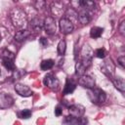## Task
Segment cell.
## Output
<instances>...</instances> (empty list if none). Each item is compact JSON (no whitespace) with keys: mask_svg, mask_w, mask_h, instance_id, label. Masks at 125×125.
Returning <instances> with one entry per match:
<instances>
[{"mask_svg":"<svg viewBox=\"0 0 125 125\" xmlns=\"http://www.w3.org/2000/svg\"><path fill=\"white\" fill-rule=\"evenodd\" d=\"M10 19L12 21V23L15 27H17L19 30L25 29V26L27 25V18L25 13L19 8H15L10 13Z\"/></svg>","mask_w":125,"mask_h":125,"instance_id":"obj_1","label":"cell"},{"mask_svg":"<svg viewBox=\"0 0 125 125\" xmlns=\"http://www.w3.org/2000/svg\"><path fill=\"white\" fill-rule=\"evenodd\" d=\"M92 58H93V50L89 46V44H84L80 51V61L79 62L82 63L87 69L92 63Z\"/></svg>","mask_w":125,"mask_h":125,"instance_id":"obj_2","label":"cell"},{"mask_svg":"<svg viewBox=\"0 0 125 125\" xmlns=\"http://www.w3.org/2000/svg\"><path fill=\"white\" fill-rule=\"evenodd\" d=\"M88 96L92 101V103H95V104H104L106 100L105 92L99 88L90 89L88 92Z\"/></svg>","mask_w":125,"mask_h":125,"instance_id":"obj_3","label":"cell"},{"mask_svg":"<svg viewBox=\"0 0 125 125\" xmlns=\"http://www.w3.org/2000/svg\"><path fill=\"white\" fill-rule=\"evenodd\" d=\"M43 27L45 29V32L49 35H53L57 31V24H56V19L53 17H47L43 21Z\"/></svg>","mask_w":125,"mask_h":125,"instance_id":"obj_4","label":"cell"},{"mask_svg":"<svg viewBox=\"0 0 125 125\" xmlns=\"http://www.w3.org/2000/svg\"><path fill=\"white\" fill-rule=\"evenodd\" d=\"M59 26H60V30L62 34H68V33L72 32L74 29L73 22L69 19H66V18H62L60 20Z\"/></svg>","mask_w":125,"mask_h":125,"instance_id":"obj_5","label":"cell"},{"mask_svg":"<svg viewBox=\"0 0 125 125\" xmlns=\"http://www.w3.org/2000/svg\"><path fill=\"white\" fill-rule=\"evenodd\" d=\"M43 83L45 86H47L48 88H50L53 91H58L60 88V81L59 79L52 75V74H47L44 79H43Z\"/></svg>","mask_w":125,"mask_h":125,"instance_id":"obj_6","label":"cell"},{"mask_svg":"<svg viewBox=\"0 0 125 125\" xmlns=\"http://www.w3.org/2000/svg\"><path fill=\"white\" fill-rule=\"evenodd\" d=\"M78 84L84 88H87V89H93L95 88V79L92 77V76H89V75H82L79 77V80H78Z\"/></svg>","mask_w":125,"mask_h":125,"instance_id":"obj_7","label":"cell"},{"mask_svg":"<svg viewBox=\"0 0 125 125\" xmlns=\"http://www.w3.org/2000/svg\"><path fill=\"white\" fill-rule=\"evenodd\" d=\"M14 104V99L12 96L6 93H0V108L6 109Z\"/></svg>","mask_w":125,"mask_h":125,"instance_id":"obj_8","label":"cell"},{"mask_svg":"<svg viewBox=\"0 0 125 125\" xmlns=\"http://www.w3.org/2000/svg\"><path fill=\"white\" fill-rule=\"evenodd\" d=\"M68 111H69V114L75 118H79V117H82L84 112H85V107L81 104H71L69 107H68Z\"/></svg>","mask_w":125,"mask_h":125,"instance_id":"obj_9","label":"cell"},{"mask_svg":"<svg viewBox=\"0 0 125 125\" xmlns=\"http://www.w3.org/2000/svg\"><path fill=\"white\" fill-rule=\"evenodd\" d=\"M15 91L21 97H30L32 95V91L31 89L21 83H18L15 85Z\"/></svg>","mask_w":125,"mask_h":125,"instance_id":"obj_10","label":"cell"},{"mask_svg":"<svg viewBox=\"0 0 125 125\" xmlns=\"http://www.w3.org/2000/svg\"><path fill=\"white\" fill-rule=\"evenodd\" d=\"M101 70H102L107 77H110L111 79L113 78L114 65L111 63L110 61H105V62H104V63L101 65Z\"/></svg>","mask_w":125,"mask_h":125,"instance_id":"obj_11","label":"cell"},{"mask_svg":"<svg viewBox=\"0 0 125 125\" xmlns=\"http://www.w3.org/2000/svg\"><path fill=\"white\" fill-rule=\"evenodd\" d=\"M77 21L81 24H87L91 21V15L90 12L84 10V9H79L77 13Z\"/></svg>","mask_w":125,"mask_h":125,"instance_id":"obj_12","label":"cell"},{"mask_svg":"<svg viewBox=\"0 0 125 125\" xmlns=\"http://www.w3.org/2000/svg\"><path fill=\"white\" fill-rule=\"evenodd\" d=\"M51 12H52V14L55 17H62L63 15V12H64L63 5L61 2H54V3H52Z\"/></svg>","mask_w":125,"mask_h":125,"instance_id":"obj_13","label":"cell"},{"mask_svg":"<svg viewBox=\"0 0 125 125\" xmlns=\"http://www.w3.org/2000/svg\"><path fill=\"white\" fill-rule=\"evenodd\" d=\"M111 80H112V83L115 86V88L118 91H120L121 93H124V91H125V81H124V79L122 77H113Z\"/></svg>","mask_w":125,"mask_h":125,"instance_id":"obj_14","label":"cell"},{"mask_svg":"<svg viewBox=\"0 0 125 125\" xmlns=\"http://www.w3.org/2000/svg\"><path fill=\"white\" fill-rule=\"evenodd\" d=\"M76 88V84L69 78L66 79V82H65V85H64V88H63V95H68V94H71L73 93V91L75 90Z\"/></svg>","mask_w":125,"mask_h":125,"instance_id":"obj_15","label":"cell"},{"mask_svg":"<svg viewBox=\"0 0 125 125\" xmlns=\"http://www.w3.org/2000/svg\"><path fill=\"white\" fill-rule=\"evenodd\" d=\"M30 27L32 28L33 31L39 32L43 28V21L41 19H39V18H34L30 21Z\"/></svg>","mask_w":125,"mask_h":125,"instance_id":"obj_16","label":"cell"},{"mask_svg":"<svg viewBox=\"0 0 125 125\" xmlns=\"http://www.w3.org/2000/svg\"><path fill=\"white\" fill-rule=\"evenodd\" d=\"M29 35V32L26 30V29H21V30H18L15 34V40L18 41V42H21L23 41L24 39H26Z\"/></svg>","mask_w":125,"mask_h":125,"instance_id":"obj_17","label":"cell"},{"mask_svg":"<svg viewBox=\"0 0 125 125\" xmlns=\"http://www.w3.org/2000/svg\"><path fill=\"white\" fill-rule=\"evenodd\" d=\"M103 32H104V28H103V27L94 26V27H92L91 30H90V36H91V38L97 39V38L101 37V35L103 34Z\"/></svg>","mask_w":125,"mask_h":125,"instance_id":"obj_18","label":"cell"},{"mask_svg":"<svg viewBox=\"0 0 125 125\" xmlns=\"http://www.w3.org/2000/svg\"><path fill=\"white\" fill-rule=\"evenodd\" d=\"M54 64H55V62H54V61L51 60V59L43 60V61L41 62V63H40V67H41L42 70H49V69H51V68L54 66Z\"/></svg>","mask_w":125,"mask_h":125,"instance_id":"obj_19","label":"cell"},{"mask_svg":"<svg viewBox=\"0 0 125 125\" xmlns=\"http://www.w3.org/2000/svg\"><path fill=\"white\" fill-rule=\"evenodd\" d=\"M86 70H87V68H86L82 63H80L79 62H76V64H75V74H76L77 76L80 77V76H82V75H85Z\"/></svg>","mask_w":125,"mask_h":125,"instance_id":"obj_20","label":"cell"},{"mask_svg":"<svg viewBox=\"0 0 125 125\" xmlns=\"http://www.w3.org/2000/svg\"><path fill=\"white\" fill-rule=\"evenodd\" d=\"M2 64L5 66L6 69L14 71L16 70V66L14 63V61H10V60H6V59H2Z\"/></svg>","mask_w":125,"mask_h":125,"instance_id":"obj_21","label":"cell"},{"mask_svg":"<svg viewBox=\"0 0 125 125\" xmlns=\"http://www.w3.org/2000/svg\"><path fill=\"white\" fill-rule=\"evenodd\" d=\"M65 50H66V43L63 39H62L58 44V54L60 56H63L65 54Z\"/></svg>","mask_w":125,"mask_h":125,"instance_id":"obj_22","label":"cell"},{"mask_svg":"<svg viewBox=\"0 0 125 125\" xmlns=\"http://www.w3.org/2000/svg\"><path fill=\"white\" fill-rule=\"evenodd\" d=\"M2 59H6V60H10V61H14L15 59V54L13 52H11L8 49H4L2 51Z\"/></svg>","mask_w":125,"mask_h":125,"instance_id":"obj_23","label":"cell"},{"mask_svg":"<svg viewBox=\"0 0 125 125\" xmlns=\"http://www.w3.org/2000/svg\"><path fill=\"white\" fill-rule=\"evenodd\" d=\"M19 116L23 119H28L31 116V111L29 109H22L21 111L19 112Z\"/></svg>","mask_w":125,"mask_h":125,"instance_id":"obj_24","label":"cell"},{"mask_svg":"<svg viewBox=\"0 0 125 125\" xmlns=\"http://www.w3.org/2000/svg\"><path fill=\"white\" fill-rule=\"evenodd\" d=\"M76 122H77V118L69 115V116H66L64 118V123H66L67 125H76Z\"/></svg>","mask_w":125,"mask_h":125,"instance_id":"obj_25","label":"cell"},{"mask_svg":"<svg viewBox=\"0 0 125 125\" xmlns=\"http://www.w3.org/2000/svg\"><path fill=\"white\" fill-rule=\"evenodd\" d=\"M95 55H96V57L99 58V59H104V58L105 57V50H104V48H99V49L96 50Z\"/></svg>","mask_w":125,"mask_h":125,"instance_id":"obj_26","label":"cell"},{"mask_svg":"<svg viewBox=\"0 0 125 125\" xmlns=\"http://www.w3.org/2000/svg\"><path fill=\"white\" fill-rule=\"evenodd\" d=\"M45 5H46V2L43 1V0H38V1H36V2L34 3V6H35V8H36L37 10H42V9H44V8H45Z\"/></svg>","mask_w":125,"mask_h":125,"instance_id":"obj_27","label":"cell"},{"mask_svg":"<svg viewBox=\"0 0 125 125\" xmlns=\"http://www.w3.org/2000/svg\"><path fill=\"white\" fill-rule=\"evenodd\" d=\"M88 124V120L86 117H79L77 118V122L76 125H87Z\"/></svg>","mask_w":125,"mask_h":125,"instance_id":"obj_28","label":"cell"},{"mask_svg":"<svg viewBox=\"0 0 125 125\" xmlns=\"http://www.w3.org/2000/svg\"><path fill=\"white\" fill-rule=\"evenodd\" d=\"M117 62H118V64H119L122 68L125 67V57H124V56L119 57V58L117 59Z\"/></svg>","mask_w":125,"mask_h":125,"instance_id":"obj_29","label":"cell"},{"mask_svg":"<svg viewBox=\"0 0 125 125\" xmlns=\"http://www.w3.org/2000/svg\"><path fill=\"white\" fill-rule=\"evenodd\" d=\"M118 28H119V31H120L121 34H124V33H125V32H124V31H125V21H121V23H120V25H119Z\"/></svg>","mask_w":125,"mask_h":125,"instance_id":"obj_30","label":"cell"},{"mask_svg":"<svg viewBox=\"0 0 125 125\" xmlns=\"http://www.w3.org/2000/svg\"><path fill=\"white\" fill-rule=\"evenodd\" d=\"M39 42H40V44H41L43 47H46V46L48 45V40H47L45 37H41V38L39 39Z\"/></svg>","mask_w":125,"mask_h":125,"instance_id":"obj_31","label":"cell"},{"mask_svg":"<svg viewBox=\"0 0 125 125\" xmlns=\"http://www.w3.org/2000/svg\"><path fill=\"white\" fill-rule=\"evenodd\" d=\"M62 109L61 108V106H57V107L55 108V114H56L57 116H60V115L62 114Z\"/></svg>","mask_w":125,"mask_h":125,"instance_id":"obj_32","label":"cell"},{"mask_svg":"<svg viewBox=\"0 0 125 125\" xmlns=\"http://www.w3.org/2000/svg\"><path fill=\"white\" fill-rule=\"evenodd\" d=\"M0 74H1V69H0Z\"/></svg>","mask_w":125,"mask_h":125,"instance_id":"obj_33","label":"cell"},{"mask_svg":"<svg viewBox=\"0 0 125 125\" xmlns=\"http://www.w3.org/2000/svg\"><path fill=\"white\" fill-rule=\"evenodd\" d=\"M0 41H1V36H0Z\"/></svg>","mask_w":125,"mask_h":125,"instance_id":"obj_34","label":"cell"}]
</instances>
